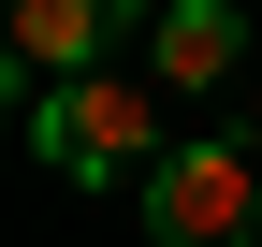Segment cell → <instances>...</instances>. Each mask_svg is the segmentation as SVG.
<instances>
[{"label":"cell","mask_w":262,"mask_h":247,"mask_svg":"<svg viewBox=\"0 0 262 247\" xmlns=\"http://www.w3.org/2000/svg\"><path fill=\"white\" fill-rule=\"evenodd\" d=\"M146 247H262V160L233 131L175 145V160L146 175Z\"/></svg>","instance_id":"7a4b0ae2"},{"label":"cell","mask_w":262,"mask_h":247,"mask_svg":"<svg viewBox=\"0 0 262 247\" xmlns=\"http://www.w3.org/2000/svg\"><path fill=\"white\" fill-rule=\"evenodd\" d=\"M146 58H160V87H219L248 58V15H233V0H175V15L146 29Z\"/></svg>","instance_id":"277c9868"},{"label":"cell","mask_w":262,"mask_h":247,"mask_svg":"<svg viewBox=\"0 0 262 247\" xmlns=\"http://www.w3.org/2000/svg\"><path fill=\"white\" fill-rule=\"evenodd\" d=\"M117 44V0H29L15 15V102H44V87H88Z\"/></svg>","instance_id":"3957f363"},{"label":"cell","mask_w":262,"mask_h":247,"mask_svg":"<svg viewBox=\"0 0 262 247\" xmlns=\"http://www.w3.org/2000/svg\"><path fill=\"white\" fill-rule=\"evenodd\" d=\"M29 145H44V175H73V189H117V175H160L175 160V145H160V102L131 73L44 87V102H29Z\"/></svg>","instance_id":"6da1fadb"}]
</instances>
